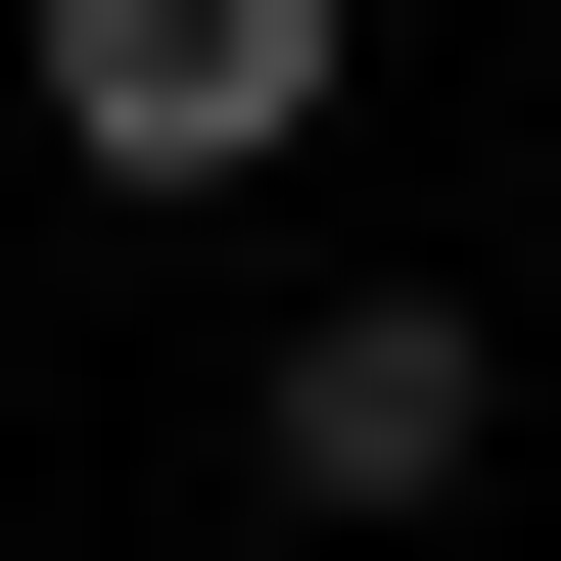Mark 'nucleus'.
I'll list each match as a JSON object with an SVG mask.
<instances>
[{"instance_id":"f257e3e1","label":"nucleus","mask_w":561,"mask_h":561,"mask_svg":"<svg viewBox=\"0 0 561 561\" xmlns=\"http://www.w3.org/2000/svg\"><path fill=\"white\" fill-rule=\"evenodd\" d=\"M280 515H468V421H515V328H468V280H328V328H280Z\"/></svg>"},{"instance_id":"f03ea898","label":"nucleus","mask_w":561,"mask_h":561,"mask_svg":"<svg viewBox=\"0 0 561 561\" xmlns=\"http://www.w3.org/2000/svg\"><path fill=\"white\" fill-rule=\"evenodd\" d=\"M47 140H94V187H280V140H328V0H94Z\"/></svg>"}]
</instances>
